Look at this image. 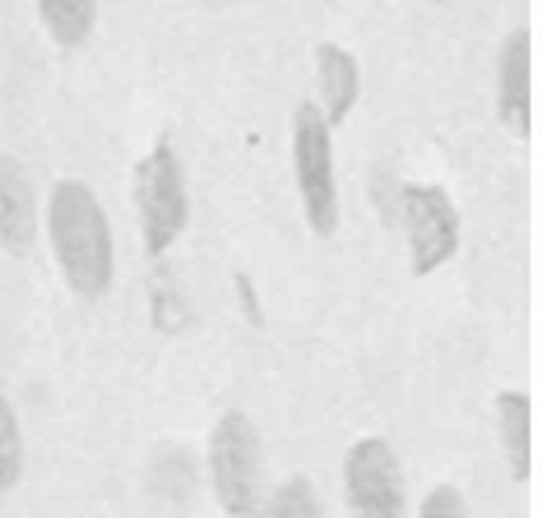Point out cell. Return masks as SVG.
Returning a JSON list of instances; mask_svg holds the SVG:
<instances>
[{
    "mask_svg": "<svg viewBox=\"0 0 558 518\" xmlns=\"http://www.w3.org/2000/svg\"><path fill=\"white\" fill-rule=\"evenodd\" d=\"M47 238L65 287L101 300L114 281V238L107 210L82 180L63 178L47 202Z\"/></svg>",
    "mask_w": 558,
    "mask_h": 518,
    "instance_id": "6da1fadb",
    "label": "cell"
},
{
    "mask_svg": "<svg viewBox=\"0 0 558 518\" xmlns=\"http://www.w3.org/2000/svg\"><path fill=\"white\" fill-rule=\"evenodd\" d=\"M207 472L213 494L229 518H262L265 463L259 429L243 409L232 407L207 436Z\"/></svg>",
    "mask_w": 558,
    "mask_h": 518,
    "instance_id": "7a4b0ae2",
    "label": "cell"
},
{
    "mask_svg": "<svg viewBox=\"0 0 558 518\" xmlns=\"http://www.w3.org/2000/svg\"><path fill=\"white\" fill-rule=\"evenodd\" d=\"M131 191H134L142 249L147 251V256L158 260L178 243L191 218L185 169L169 134L158 136L147 156L136 161Z\"/></svg>",
    "mask_w": 558,
    "mask_h": 518,
    "instance_id": "3957f363",
    "label": "cell"
},
{
    "mask_svg": "<svg viewBox=\"0 0 558 518\" xmlns=\"http://www.w3.org/2000/svg\"><path fill=\"white\" fill-rule=\"evenodd\" d=\"M292 169L305 221L316 238L327 240L341 227L332 129L316 101H300L292 115Z\"/></svg>",
    "mask_w": 558,
    "mask_h": 518,
    "instance_id": "277c9868",
    "label": "cell"
},
{
    "mask_svg": "<svg viewBox=\"0 0 558 518\" xmlns=\"http://www.w3.org/2000/svg\"><path fill=\"white\" fill-rule=\"evenodd\" d=\"M398 200L412 273L417 278L434 276L461 249V213L441 183H407Z\"/></svg>",
    "mask_w": 558,
    "mask_h": 518,
    "instance_id": "5b68a950",
    "label": "cell"
},
{
    "mask_svg": "<svg viewBox=\"0 0 558 518\" xmlns=\"http://www.w3.org/2000/svg\"><path fill=\"white\" fill-rule=\"evenodd\" d=\"M343 502L349 518H403L407 483L385 436H360L343 456Z\"/></svg>",
    "mask_w": 558,
    "mask_h": 518,
    "instance_id": "8992f818",
    "label": "cell"
},
{
    "mask_svg": "<svg viewBox=\"0 0 558 518\" xmlns=\"http://www.w3.org/2000/svg\"><path fill=\"white\" fill-rule=\"evenodd\" d=\"M499 120L515 140H532V31L515 27L505 36L496 85Z\"/></svg>",
    "mask_w": 558,
    "mask_h": 518,
    "instance_id": "52a82bcc",
    "label": "cell"
},
{
    "mask_svg": "<svg viewBox=\"0 0 558 518\" xmlns=\"http://www.w3.org/2000/svg\"><path fill=\"white\" fill-rule=\"evenodd\" d=\"M36 234V205L25 167L11 153H0V245L25 254Z\"/></svg>",
    "mask_w": 558,
    "mask_h": 518,
    "instance_id": "ba28073f",
    "label": "cell"
},
{
    "mask_svg": "<svg viewBox=\"0 0 558 518\" xmlns=\"http://www.w3.org/2000/svg\"><path fill=\"white\" fill-rule=\"evenodd\" d=\"M316 76L322 91V115L327 125L338 129L347 123L360 101V63L347 47L338 41H322L314 49Z\"/></svg>",
    "mask_w": 558,
    "mask_h": 518,
    "instance_id": "9c48e42d",
    "label": "cell"
},
{
    "mask_svg": "<svg viewBox=\"0 0 558 518\" xmlns=\"http://www.w3.org/2000/svg\"><path fill=\"white\" fill-rule=\"evenodd\" d=\"M494 407L512 480L526 483L532 478V396L529 390L505 387L496 393Z\"/></svg>",
    "mask_w": 558,
    "mask_h": 518,
    "instance_id": "30bf717a",
    "label": "cell"
},
{
    "mask_svg": "<svg viewBox=\"0 0 558 518\" xmlns=\"http://www.w3.org/2000/svg\"><path fill=\"white\" fill-rule=\"evenodd\" d=\"M49 38L63 49H76L90 38L98 20V0H36Z\"/></svg>",
    "mask_w": 558,
    "mask_h": 518,
    "instance_id": "8fae6325",
    "label": "cell"
},
{
    "mask_svg": "<svg viewBox=\"0 0 558 518\" xmlns=\"http://www.w3.org/2000/svg\"><path fill=\"white\" fill-rule=\"evenodd\" d=\"M262 518H322L316 485L308 474L298 472L283 480L265 502Z\"/></svg>",
    "mask_w": 558,
    "mask_h": 518,
    "instance_id": "7c38bea8",
    "label": "cell"
},
{
    "mask_svg": "<svg viewBox=\"0 0 558 518\" xmlns=\"http://www.w3.org/2000/svg\"><path fill=\"white\" fill-rule=\"evenodd\" d=\"M25 469V445H22L20 420L14 407L0 390V494L16 489Z\"/></svg>",
    "mask_w": 558,
    "mask_h": 518,
    "instance_id": "4fadbf2b",
    "label": "cell"
},
{
    "mask_svg": "<svg viewBox=\"0 0 558 518\" xmlns=\"http://www.w3.org/2000/svg\"><path fill=\"white\" fill-rule=\"evenodd\" d=\"M417 518H469L466 499L450 483H439L423 496Z\"/></svg>",
    "mask_w": 558,
    "mask_h": 518,
    "instance_id": "5bb4252c",
    "label": "cell"
},
{
    "mask_svg": "<svg viewBox=\"0 0 558 518\" xmlns=\"http://www.w3.org/2000/svg\"><path fill=\"white\" fill-rule=\"evenodd\" d=\"M434 3H445V0H434Z\"/></svg>",
    "mask_w": 558,
    "mask_h": 518,
    "instance_id": "9a60e30c",
    "label": "cell"
}]
</instances>
